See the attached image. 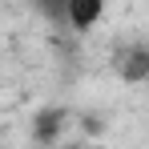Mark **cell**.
I'll return each mask as SVG.
<instances>
[{
    "label": "cell",
    "mask_w": 149,
    "mask_h": 149,
    "mask_svg": "<svg viewBox=\"0 0 149 149\" xmlns=\"http://www.w3.org/2000/svg\"><path fill=\"white\" fill-rule=\"evenodd\" d=\"M117 73L125 81H145L149 77V45H129L117 56Z\"/></svg>",
    "instance_id": "cell-1"
},
{
    "label": "cell",
    "mask_w": 149,
    "mask_h": 149,
    "mask_svg": "<svg viewBox=\"0 0 149 149\" xmlns=\"http://www.w3.org/2000/svg\"><path fill=\"white\" fill-rule=\"evenodd\" d=\"M101 12H105V0H69V8H65V16L77 32H89L101 20Z\"/></svg>",
    "instance_id": "cell-2"
},
{
    "label": "cell",
    "mask_w": 149,
    "mask_h": 149,
    "mask_svg": "<svg viewBox=\"0 0 149 149\" xmlns=\"http://www.w3.org/2000/svg\"><path fill=\"white\" fill-rule=\"evenodd\" d=\"M61 129H65V113H61V109H45V113L36 117V129H32V133H36V141L49 145V141L61 137Z\"/></svg>",
    "instance_id": "cell-3"
},
{
    "label": "cell",
    "mask_w": 149,
    "mask_h": 149,
    "mask_svg": "<svg viewBox=\"0 0 149 149\" xmlns=\"http://www.w3.org/2000/svg\"><path fill=\"white\" fill-rule=\"evenodd\" d=\"M0 149H4V145H0Z\"/></svg>",
    "instance_id": "cell-4"
}]
</instances>
